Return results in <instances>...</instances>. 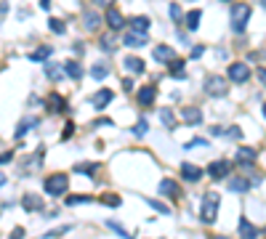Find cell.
<instances>
[{
    "label": "cell",
    "mask_w": 266,
    "mask_h": 239,
    "mask_svg": "<svg viewBox=\"0 0 266 239\" xmlns=\"http://www.w3.org/2000/svg\"><path fill=\"white\" fill-rule=\"evenodd\" d=\"M218 207H221V199H218V194L216 191H208V194L202 197V202H200V218H202V223H216V218H218Z\"/></svg>",
    "instance_id": "1"
},
{
    "label": "cell",
    "mask_w": 266,
    "mask_h": 239,
    "mask_svg": "<svg viewBox=\"0 0 266 239\" xmlns=\"http://www.w3.org/2000/svg\"><path fill=\"white\" fill-rule=\"evenodd\" d=\"M248 21H250V6L248 3H237L232 8V16H229V24H232V32L242 35L248 27Z\"/></svg>",
    "instance_id": "2"
},
{
    "label": "cell",
    "mask_w": 266,
    "mask_h": 239,
    "mask_svg": "<svg viewBox=\"0 0 266 239\" xmlns=\"http://www.w3.org/2000/svg\"><path fill=\"white\" fill-rule=\"evenodd\" d=\"M43 189H45V194H51V197H62V194H67V189H69V178L64 173H53V175L45 178Z\"/></svg>",
    "instance_id": "3"
},
{
    "label": "cell",
    "mask_w": 266,
    "mask_h": 239,
    "mask_svg": "<svg viewBox=\"0 0 266 239\" xmlns=\"http://www.w3.org/2000/svg\"><path fill=\"white\" fill-rule=\"evenodd\" d=\"M205 93L213 96V99H221V96L229 93V82L221 75H211V77L205 80Z\"/></svg>",
    "instance_id": "4"
},
{
    "label": "cell",
    "mask_w": 266,
    "mask_h": 239,
    "mask_svg": "<svg viewBox=\"0 0 266 239\" xmlns=\"http://www.w3.org/2000/svg\"><path fill=\"white\" fill-rule=\"evenodd\" d=\"M226 77L232 80V82H237V85H242V82H248L250 69H248V64H245V62H232V64H229Z\"/></svg>",
    "instance_id": "5"
},
{
    "label": "cell",
    "mask_w": 266,
    "mask_h": 239,
    "mask_svg": "<svg viewBox=\"0 0 266 239\" xmlns=\"http://www.w3.org/2000/svg\"><path fill=\"white\" fill-rule=\"evenodd\" d=\"M117 29H109V32H101L99 35V48L104 53H112V51H117Z\"/></svg>",
    "instance_id": "6"
},
{
    "label": "cell",
    "mask_w": 266,
    "mask_h": 239,
    "mask_svg": "<svg viewBox=\"0 0 266 239\" xmlns=\"http://www.w3.org/2000/svg\"><path fill=\"white\" fill-rule=\"evenodd\" d=\"M229 162H224V160H216V162H211L208 165V175L213 178V181H224V178L229 175Z\"/></svg>",
    "instance_id": "7"
},
{
    "label": "cell",
    "mask_w": 266,
    "mask_h": 239,
    "mask_svg": "<svg viewBox=\"0 0 266 239\" xmlns=\"http://www.w3.org/2000/svg\"><path fill=\"white\" fill-rule=\"evenodd\" d=\"M181 178H184V181H189V184L200 181V178H202V167L192 165V162H181Z\"/></svg>",
    "instance_id": "8"
},
{
    "label": "cell",
    "mask_w": 266,
    "mask_h": 239,
    "mask_svg": "<svg viewBox=\"0 0 266 239\" xmlns=\"http://www.w3.org/2000/svg\"><path fill=\"white\" fill-rule=\"evenodd\" d=\"M152 56H155V62H160V64H173V62H176V51H173L170 45H157Z\"/></svg>",
    "instance_id": "9"
},
{
    "label": "cell",
    "mask_w": 266,
    "mask_h": 239,
    "mask_svg": "<svg viewBox=\"0 0 266 239\" xmlns=\"http://www.w3.org/2000/svg\"><path fill=\"white\" fill-rule=\"evenodd\" d=\"M181 123H187V125H200V123H202V112L197 109V106H184V109H181Z\"/></svg>",
    "instance_id": "10"
},
{
    "label": "cell",
    "mask_w": 266,
    "mask_h": 239,
    "mask_svg": "<svg viewBox=\"0 0 266 239\" xmlns=\"http://www.w3.org/2000/svg\"><path fill=\"white\" fill-rule=\"evenodd\" d=\"M146 40H149V38H146V32H136V29H133V32H128V35H125V38H123V43L128 45V48L146 45Z\"/></svg>",
    "instance_id": "11"
},
{
    "label": "cell",
    "mask_w": 266,
    "mask_h": 239,
    "mask_svg": "<svg viewBox=\"0 0 266 239\" xmlns=\"http://www.w3.org/2000/svg\"><path fill=\"white\" fill-rule=\"evenodd\" d=\"M99 24H101V16L96 14V11H85V14H83V27H85L88 32H96Z\"/></svg>",
    "instance_id": "12"
},
{
    "label": "cell",
    "mask_w": 266,
    "mask_h": 239,
    "mask_svg": "<svg viewBox=\"0 0 266 239\" xmlns=\"http://www.w3.org/2000/svg\"><path fill=\"white\" fill-rule=\"evenodd\" d=\"M112 99H114V93H112L109 88H101V91L94 96V106H96V109H104V106H109Z\"/></svg>",
    "instance_id": "13"
},
{
    "label": "cell",
    "mask_w": 266,
    "mask_h": 239,
    "mask_svg": "<svg viewBox=\"0 0 266 239\" xmlns=\"http://www.w3.org/2000/svg\"><path fill=\"white\" fill-rule=\"evenodd\" d=\"M160 194L163 197H179V184L173 178H163L160 181Z\"/></svg>",
    "instance_id": "14"
},
{
    "label": "cell",
    "mask_w": 266,
    "mask_h": 239,
    "mask_svg": "<svg viewBox=\"0 0 266 239\" xmlns=\"http://www.w3.org/2000/svg\"><path fill=\"white\" fill-rule=\"evenodd\" d=\"M155 85H144L141 91H138V104H141V106H152L155 104Z\"/></svg>",
    "instance_id": "15"
},
{
    "label": "cell",
    "mask_w": 266,
    "mask_h": 239,
    "mask_svg": "<svg viewBox=\"0 0 266 239\" xmlns=\"http://www.w3.org/2000/svg\"><path fill=\"white\" fill-rule=\"evenodd\" d=\"M107 24H109V29H123L125 19H123V14H120L117 8H109L107 11Z\"/></svg>",
    "instance_id": "16"
},
{
    "label": "cell",
    "mask_w": 266,
    "mask_h": 239,
    "mask_svg": "<svg viewBox=\"0 0 266 239\" xmlns=\"http://www.w3.org/2000/svg\"><path fill=\"white\" fill-rule=\"evenodd\" d=\"M237 162L240 165H253V162H256V149H250V146L237 149Z\"/></svg>",
    "instance_id": "17"
},
{
    "label": "cell",
    "mask_w": 266,
    "mask_h": 239,
    "mask_svg": "<svg viewBox=\"0 0 266 239\" xmlns=\"http://www.w3.org/2000/svg\"><path fill=\"white\" fill-rule=\"evenodd\" d=\"M21 207L24 210H43V199L38 197V194H24V199H21Z\"/></svg>",
    "instance_id": "18"
},
{
    "label": "cell",
    "mask_w": 266,
    "mask_h": 239,
    "mask_svg": "<svg viewBox=\"0 0 266 239\" xmlns=\"http://www.w3.org/2000/svg\"><path fill=\"white\" fill-rule=\"evenodd\" d=\"M123 67H125V69H131L133 75H141V72H144V62H141L138 56H128V58L123 62Z\"/></svg>",
    "instance_id": "19"
},
{
    "label": "cell",
    "mask_w": 266,
    "mask_h": 239,
    "mask_svg": "<svg viewBox=\"0 0 266 239\" xmlns=\"http://www.w3.org/2000/svg\"><path fill=\"white\" fill-rule=\"evenodd\" d=\"M240 236H242V239H258V229H256L250 221H242V223H240Z\"/></svg>",
    "instance_id": "20"
},
{
    "label": "cell",
    "mask_w": 266,
    "mask_h": 239,
    "mask_svg": "<svg viewBox=\"0 0 266 239\" xmlns=\"http://www.w3.org/2000/svg\"><path fill=\"white\" fill-rule=\"evenodd\" d=\"M64 72H67V77H69V80H75V82L83 77V69H80L77 62H67V64H64Z\"/></svg>",
    "instance_id": "21"
},
{
    "label": "cell",
    "mask_w": 266,
    "mask_h": 239,
    "mask_svg": "<svg viewBox=\"0 0 266 239\" xmlns=\"http://www.w3.org/2000/svg\"><path fill=\"white\" fill-rule=\"evenodd\" d=\"M200 16H202L200 8H194V11H189V14H187V29L189 32H194V29L200 27Z\"/></svg>",
    "instance_id": "22"
},
{
    "label": "cell",
    "mask_w": 266,
    "mask_h": 239,
    "mask_svg": "<svg viewBox=\"0 0 266 239\" xmlns=\"http://www.w3.org/2000/svg\"><path fill=\"white\" fill-rule=\"evenodd\" d=\"M85 202H96L94 197H88V194H72L67 199V207H75V205H85Z\"/></svg>",
    "instance_id": "23"
},
{
    "label": "cell",
    "mask_w": 266,
    "mask_h": 239,
    "mask_svg": "<svg viewBox=\"0 0 266 239\" xmlns=\"http://www.w3.org/2000/svg\"><path fill=\"white\" fill-rule=\"evenodd\" d=\"M229 189H232V191H240V194H242V191L250 189V181H245V178H232V181H229Z\"/></svg>",
    "instance_id": "24"
},
{
    "label": "cell",
    "mask_w": 266,
    "mask_h": 239,
    "mask_svg": "<svg viewBox=\"0 0 266 239\" xmlns=\"http://www.w3.org/2000/svg\"><path fill=\"white\" fill-rule=\"evenodd\" d=\"M131 27H133L136 32H146V29H149V19H146V16H133V19H131Z\"/></svg>",
    "instance_id": "25"
},
{
    "label": "cell",
    "mask_w": 266,
    "mask_h": 239,
    "mask_svg": "<svg viewBox=\"0 0 266 239\" xmlns=\"http://www.w3.org/2000/svg\"><path fill=\"white\" fill-rule=\"evenodd\" d=\"M91 75H94V80H104L109 75V67L107 64H94L91 67Z\"/></svg>",
    "instance_id": "26"
},
{
    "label": "cell",
    "mask_w": 266,
    "mask_h": 239,
    "mask_svg": "<svg viewBox=\"0 0 266 239\" xmlns=\"http://www.w3.org/2000/svg\"><path fill=\"white\" fill-rule=\"evenodd\" d=\"M160 120H163L165 128H173V125H176V117H173V112L168 109V106H163V109H160Z\"/></svg>",
    "instance_id": "27"
},
{
    "label": "cell",
    "mask_w": 266,
    "mask_h": 239,
    "mask_svg": "<svg viewBox=\"0 0 266 239\" xmlns=\"http://www.w3.org/2000/svg\"><path fill=\"white\" fill-rule=\"evenodd\" d=\"M170 75L176 77V80H184V77H187V72H184V62H179V58H176V62L170 64Z\"/></svg>",
    "instance_id": "28"
},
{
    "label": "cell",
    "mask_w": 266,
    "mask_h": 239,
    "mask_svg": "<svg viewBox=\"0 0 266 239\" xmlns=\"http://www.w3.org/2000/svg\"><path fill=\"white\" fill-rule=\"evenodd\" d=\"M48 56H51V48H48V45H43V48H38L35 53H29V58H32V62H45Z\"/></svg>",
    "instance_id": "29"
},
{
    "label": "cell",
    "mask_w": 266,
    "mask_h": 239,
    "mask_svg": "<svg viewBox=\"0 0 266 239\" xmlns=\"http://www.w3.org/2000/svg\"><path fill=\"white\" fill-rule=\"evenodd\" d=\"M48 29H51L53 35H64V32H67V29H64V21H62V19H51V21H48Z\"/></svg>",
    "instance_id": "30"
},
{
    "label": "cell",
    "mask_w": 266,
    "mask_h": 239,
    "mask_svg": "<svg viewBox=\"0 0 266 239\" xmlns=\"http://www.w3.org/2000/svg\"><path fill=\"white\" fill-rule=\"evenodd\" d=\"M35 125H38V120H24V123H21V125L16 128V138H21V136H24L29 128H35Z\"/></svg>",
    "instance_id": "31"
},
{
    "label": "cell",
    "mask_w": 266,
    "mask_h": 239,
    "mask_svg": "<svg viewBox=\"0 0 266 239\" xmlns=\"http://www.w3.org/2000/svg\"><path fill=\"white\" fill-rule=\"evenodd\" d=\"M101 202H104L107 207H120V202H123V199H120L117 194H104V197H101Z\"/></svg>",
    "instance_id": "32"
},
{
    "label": "cell",
    "mask_w": 266,
    "mask_h": 239,
    "mask_svg": "<svg viewBox=\"0 0 266 239\" xmlns=\"http://www.w3.org/2000/svg\"><path fill=\"white\" fill-rule=\"evenodd\" d=\"M99 170V165H77L75 167V173H85V175H96Z\"/></svg>",
    "instance_id": "33"
},
{
    "label": "cell",
    "mask_w": 266,
    "mask_h": 239,
    "mask_svg": "<svg viewBox=\"0 0 266 239\" xmlns=\"http://www.w3.org/2000/svg\"><path fill=\"white\" fill-rule=\"evenodd\" d=\"M107 226H109V229H112V231H117V234H120L123 239H133V236H131L128 231H125V229H123V226H117V223H114V221H107Z\"/></svg>",
    "instance_id": "34"
},
{
    "label": "cell",
    "mask_w": 266,
    "mask_h": 239,
    "mask_svg": "<svg viewBox=\"0 0 266 239\" xmlns=\"http://www.w3.org/2000/svg\"><path fill=\"white\" fill-rule=\"evenodd\" d=\"M170 19L173 21H181V6L179 3H170Z\"/></svg>",
    "instance_id": "35"
},
{
    "label": "cell",
    "mask_w": 266,
    "mask_h": 239,
    "mask_svg": "<svg viewBox=\"0 0 266 239\" xmlns=\"http://www.w3.org/2000/svg\"><path fill=\"white\" fill-rule=\"evenodd\" d=\"M144 133H146V120H138L133 128V136H144Z\"/></svg>",
    "instance_id": "36"
},
{
    "label": "cell",
    "mask_w": 266,
    "mask_h": 239,
    "mask_svg": "<svg viewBox=\"0 0 266 239\" xmlns=\"http://www.w3.org/2000/svg\"><path fill=\"white\" fill-rule=\"evenodd\" d=\"M146 205L155 207V210H160V213H168V205H163V202H157V199H146Z\"/></svg>",
    "instance_id": "37"
},
{
    "label": "cell",
    "mask_w": 266,
    "mask_h": 239,
    "mask_svg": "<svg viewBox=\"0 0 266 239\" xmlns=\"http://www.w3.org/2000/svg\"><path fill=\"white\" fill-rule=\"evenodd\" d=\"M226 136H229V138H234V141H240V138H242V130H240L237 125H232V128L226 130Z\"/></svg>",
    "instance_id": "38"
},
{
    "label": "cell",
    "mask_w": 266,
    "mask_h": 239,
    "mask_svg": "<svg viewBox=\"0 0 266 239\" xmlns=\"http://www.w3.org/2000/svg\"><path fill=\"white\" fill-rule=\"evenodd\" d=\"M45 72H48L51 80H59V77H62V75H59V67H56V64H48V69H45Z\"/></svg>",
    "instance_id": "39"
},
{
    "label": "cell",
    "mask_w": 266,
    "mask_h": 239,
    "mask_svg": "<svg viewBox=\"0 0 266 239\" xmlns=\"http://www.w3.org/2000/svg\"><path fill=\"white\" fill-rule=\"evenodd\" d=\"M205 53V45H197V48H192V58H200Z\"/></svg>",
    "instance_id": "40"
},
{
    "label": "cell",
    "mask_w": 266,
    "mask_h": 239,
    "mask_svg": "<svg viewBox=\"0 0 266 239\" xmlns=\"http://www.w3.org/2000/svg\"><path fill=\"white\" fill-rule=\"evenodd\" d=\"M96 6H101V8H112L114 6V0H94Z\"/></svg>",
    "instance_id": "41"
},
{
    "label": "cell",
    "mask_w": 266,
    "mask_h": 239,
    "mask_svg": "<svg viewBox=\"0 0 266 239\" xmlns=\"http://www.w3.org/2000/svg\"><path fill=\"white\" fill-rule=\"evenodd\" d=\"M51 106H56V109H64V101L59 99V96H53V99H51Z\"/></svg>",
    "instance_id": "42"
},
{
    "label": "cell",
    "mask_w": 266,
    "mask_h": 239,
    "mask_svg": "<svg viewBox=\"0 0 266 239\" xmlns=\"http://www.w3.org/2000/svg\"><path fill=\"white\" fill-rule=\"evenodd\" d=\"M72 130H75V125H72V123H67V128H64V136H62V138H69V136H72Z\"/></svg>",
    "instance_id": "43"
},
{
    "label": "cell",
    "mask_w": 266,
    "mask_h": 239,
    "mask_svg": "<svg viewBox=\"0 0 266 239\" xmlns=\"http://www.w3.org/2000/svg\"><path fill=\"white\" fill-rule=\"evenodd\" d=\"M21 236H24V229H14V234H11L8 239H21Z\"/></svg>",
    "instance_id": "44"
},
{
    "label": "cell",
    "mask_w": 266,
    "mask_h": 239,
    "mask_svg": "<svg viewBox=\"0 0 266 239\" xmlns=\"http://www.w3.org/2000/svg\"><path fill=\"white\" fill-rule=\"evenodd\" d=\"M258 80H261V85H266V67L258 69Z\"/></svg>",
    "instance_id": "45"
},
{
    "label": "cell",
    "mask_w": 266,
    "mask_h": 239,
    "mask_svg": "<svg viewBox=\"0 0 266 239\" xmlns=\"http://www.w3.org/2000/svg\"><path fill=\"white\" fill-rule=\"evenodd\" d=\"M11 157H14V154H11V152H6L3 157H0V162H3V165H8V162H11Z\"/></svg>",
    "instance_id": "46"
},
{
    "label": "cell",
    "mask_w": 266,
    "mask_h": 239,
    "mask_svg": "<svg viewBox=\"0 0 266 239\" xmlns=\"http://www.w3.org/2000/svg\"><path fill=\"white\" fill-rule=\"evenodd\" d=\"M221 133H224V130L218 128V125H213V128H211V136H221Z\"/></svg>",
    "instance_id": "47"
},
{
    "label": "cell",
    "mask_w": 266,
    "mask_h": 239,
    "mask_svg": "<svg viewBox=\"0 0 266 239\" xmlns=\"http://www.w3.org/2000/svg\"><path fill=\"white\" fill-rule=\"evenodd\" d=\"M40 6H43V8H48V0H40Z\"/></svg>",
    "instance_id": "48"
},
{
    "label": "cell",
    "mask_w": 266,
    "mask_h": 239,
    "mask_svg": "<svg viewBox=\"0 0 266 239\" xmlns=\"http://www.w3.org/2000/svg\"><path fill=\"white\" fill-rule=\"evenodd\" d=\"M263 117H266V104H263Z\"/></svg>",
    "instance_id": "49"
},
{
    "label": "cell",
    "mask_w": 266,
    "mask_h": 239,
    "mask_svg": "<svg viewBox=\"0 0 266 239\" xmlns=\"http://www.w3.org/2000/svg\"><path fill=\"white\" fill-rule=\"evenodd\" d=\"M216 239H229V236H216Z\"/></svg>",
    "instance_id": "50"
},
{
    "label": "cell",
    "mask_w": 266,
    "mask_h": 239,
    "mask_svg": "<svg viewBox=\"0 0 266 239\" xmlns=\"http://www.w3.org/2000/svg\"><path fill=\"white\" fill-rule=\"evenodd\" d=\"M261 3H263V6H266V0H261Z\"/></svg>",
    "instance_id": "51"
},
{
    "label": "cell",
    "mask_w": 266,
    "mask_h": 239,
    "mask_svg": "<svg viewBox=\"0 0 266 239\" xmlns=\"http://www.w3.org/2000/svg\"><path fill=\"white\" fill-rule=\"evenodd\" d=\"M224 3H229V0H224Z\"/></svg>",
    "instance_id": "52"
}]
</instances>
